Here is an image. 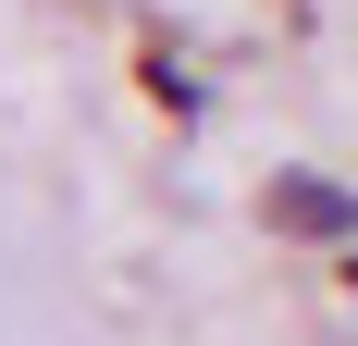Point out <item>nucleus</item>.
I'll return each mask as SVG.
<instances>
[{"instance_id": "1", "label": "nucleus", "mask_w": 358, "mask_h": 346, "mask_svg": "<svg viewBox=\"0 0 358 346\" xmlns=\"http://www.w3.org/2000/svg\"><path fill=\"white\" fill-rule=\"evenodd\" d=\"M272 223L309 247H346L358 235V186H334V173H272Z\"/></svg>"}]
</instances>
